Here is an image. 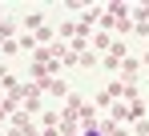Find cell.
I'll use <instances>...</instances> for the list:
<instances>
[{
  "instance_id": "obj_1",
  "label": "cell",
  "mask_w": 149,
  "mask_h": 136,
  "mask_svg": "<svg viewBox=\"0 0 149 136\" xmlns=\"http://www.w3.org/2000/svg\"><path fill=\"white\" fill-rule=\"evenodd\" d=\"M77 136H109V132H105L101 124H93V120H85V124L77 128Z\"/></svg>"
}]
</instances>
